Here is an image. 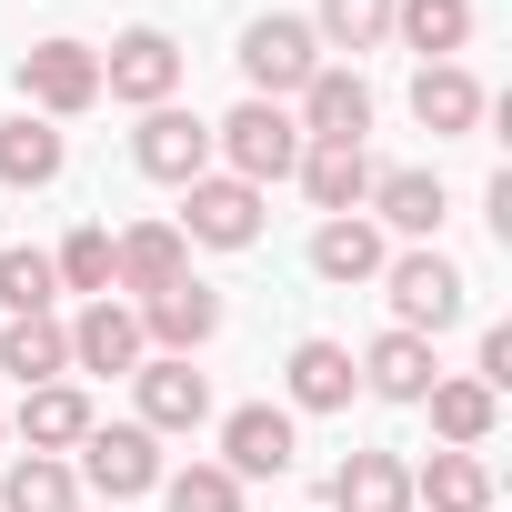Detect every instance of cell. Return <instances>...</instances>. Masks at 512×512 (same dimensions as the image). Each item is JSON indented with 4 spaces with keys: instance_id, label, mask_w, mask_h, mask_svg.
I'll list each match as a JSON object with an SVG mask.
<instances>
[{
    "instance_id": "6da1fadb",
    "label": "cell",
    "mask_w": 512,
    "mask_h": 512,
    "mask_svg": "<svg viewBox=\"0 0 512 512\" xmlns=\"http://www.w3.org/2000/svg\"><path fill=\"white\" fill-rule=\"evenodd\" d=\"M211 161H221L231 181H251V191H272V181L302 171V121H292L282 101H241L231 121H211Z\"/></svg>"
},
{
    "instance_id": "7a4b0ae2",
    "label": "cell",
    "mask_w": 512,
    "mask_h": 512,
    "mask_svg": "<svg viewBox=\"0 0 512 512\" xmlns=\"http://www.w3.org/2000/svg\"><path fill=\"white\" fill-rule=\"evenodd\" d=\"M382 292H392V332H452L462 312H472V282H462V262H442L432 241H412V251H392L382 262Z\"/></svg>"
},
{
    "instance_id": "3957f363",
    "label": "cell",
    "mask_w": 512,
    "mask_h": 512,
    "mask_svg": "<svg viewBox=\"0 0 512 512\" xmlns=\"http://www.w3.org/2000/svg\"><path fill=\"white\" fill-rule=\"evenodd\" d=\"M322 71V41H312V21H292V11H262L241 31V81H251V101H302V81Z\"/></svg>"
},
{
    "instance_id": "277c9868",
    "label": "cell",
    "mask_w": 512,
    "mask_h": 512,
    "mask_svg": "<svg viewBox=\"0 0 512 512\" xmlns=\"http://www.w3.org/2000/svg\"><path fill=\"white\" fill-rule=\"evenodd\" d=\"M101 502H141V492H161V432H141V422H91L81 432V462H71Z\"/></svg>"
},
{
    "instance_id": "5b68a950",
    "label": "cell",
    "mask_w": 512,
    "mask_h": 512,
    "mask_svg": "<svg viewBox=\"0 0 512 512\" xmlns=\"http://www.w3.org/2000/svg\"><path fill=\"white\" fill-rule=\"evenodd\" d=\"M171 91H181V41H171V31H151V21H141V31H121V41L101 51V101L161 111Z\"/></svg>"
},
{
    "instance_id": "8992f818",
    "label": "cell",
    "mask_w": 512,
    "mask_h": 512,
    "mask_svg": "<svg viewBox=\"0 0 512 512\" xmlns=\"http://www.w3.org/2000/svg\"><path fill=\"white\" fill-rule=\"evenodd\" d=\"M21 91H31L41 121H81L101 101V51L91 41H31L21 51Z\"/></svg>"
},
{
    "instance_id": "52a82bcc",
    "label": "cell",
    "mask_w": 512,
    "mask_h": 512,
    "mask_svg": "<svg viewBox=\"0 0 512 512\" xmlns=\"http://www.w3.org/2000/svg\"><path fill=\"white\" fill-rule=\"evenodd\" d=\"M292 121H302V141H332V151H362V141H372V81H362L352 61H322V71L302 81Z\"/></svg>"
},
{
    "instance_id": "ba28073f",
    "label": "cell",
    "mask_w": 512,
    "mask_h": 512,
    "mask_svg": "<svg viewBox=\"0 0 512 512\" xmlns=\"http://www.w3.org/2000/svg\"><path fill=\"white\" fill-rule=\"evenodd\" d=\"M181 241H201V251H251V241H262V191L231 181V171H201V181L181 191Z\"/></svg>"
},
{
    "instance_id": "9c48e42d",
    "label": "cell",
    "mask_w": 512,
    "mask_h": 512,
    "mask_svg": "<svg viewBox=\"0 0 512 512\" xmlns=\"http://www.w3.org/2000/svg\"><path fill=\"white\" fill-rule=\"evenodd\" d=\"M131 161H141L151 181L191 191V181L211 171V121H201V111H181V101H161V111H141V131H131Z\"/></svg>"
},
{
    "instance_id": "30bf717a",
    "label": "cell",
    "mask_w": 512,
    "mask_h": 512,
    "mask_svg": "<svg viewBox=\"0 0 512 512\" xmlns=\"http://www.w3.org/2000/svg\"><path fill=\"white\" fill-rule=\"evenodd\" d=\"M292 452H302L292 412H272V402L221 412V472H231V482H282V472H292Z\"/></svg>"
},
{
    "instance_id": "8fae6325",
    "label": "cell",
    "mask_w": 512,
    "mask_h": 512,
    "mask_svg": "<svg viewBox=\"0 0 512 512\" xmlns=\"http://www.w3.org/2000/svg\"><path fill=\"white\" fill-rule=\"evenodd\" d=\"M191 272V241H181V221H131V231H111V292H171Z\"/></svg>"
},
{
    "instance_id": "7c38bea8",
    "label": "cell",
    "mask_w": 512,
    "mask_h": 512,
    "mask_svg": "<svg viewBox=\"0 0 512 512\" xmlns=\"http://www.w3.org/2000/svg\"><path fill=\"white\" fill-rule=\"evenodd\" d=\"M211 332H221V292H211V282H191V272H181L171 292H151V302H141V342H151V352H171V362H191Z\"/></svg>"
},
{
    "instance_id": "4fadbf2b",
    "label": "cell",
    "mask_w": 512,
    "mask_h": 512,
    "mask_svg": "<svg viewBox=\"0 0 512 512\" xmlns=\"http://www.w3.org/2000/svg\"><path fill=\"white\" fill-rule=\"evenodd\" d=\"M131 392H141V432H201L211 422V382L191 362H171V352H141Z\"/></svg>"
},
{
    "instance_id": "5bb4252c",
    "label": "cell",
    "mask_w": 512,
    "mask_h": 512,
    "mask_svg": "<svg viewBox=\"0 0 512 512\" xmlns=\"http://www.w3.org/2000/svg\"><path fill=\"white\" fill-rule=\"evenodd\" d=\"M372 231H402V241H432L442 231V211H452V191H442V171H372Z\"/></svg>"
},
{
    "instance_id": "9a60e30c",
    "label": "cell",
    "mask_w": 512,
    "mask_h": 512,
    "mask_svg": "<svg viewBox=\"0 0 512 512\" xmlns=\"http://www.w3.org/2000/svg\"><path fill=\"white\" fill-rule=\"evenodd\" d=\"M71 332V372H141V312L131 302H81V322H61Z\"/></svg>"
},
{
    "instance_id": "2e32d148",
    "label": "cell",
    "mask_w": 512,
    "mask_h": 512,
    "mask_svg": "<svg viewBox=\"0 0 512 512\" xmlns=\"http://www.w3.org/2000/svg\"><path fill=\"white\" fill-rule=\"evenodd\" d=\"M332 512H412V462L402 452H342L322 482Z\"/></svg>"
},
{
    "instance_id": "e0dca14e",
    "label": "cell",
    "mask_w": 512,
    "mask_h": 512,
    "mask_svg": "<svg viewBox=\"0 0 512 512\" xmlns=\"http://www.w3.org/2000/svg\"><path fill=\"white\" fill-rule=\"evenodd\" d=\"M282 382H292V412H352V392H362V362L342 352V342H292V362H282Z\"/></svg>"
},
{
    "instance_id": "ac0fdd59",
    "label": "cell",
    "mask_w": 512,
    "mask_h": 512,
    "mask_svg": "<svg viewBox=\"0 0 512 512\" xmlns=\"http://www.w3.org/2000/svg\"><path fill=\"white\" fill-rule=\"evenodd\" d=\"M91 422H101V412H91V392H81V382H31V392H21V442H31V452H51V462H71Z\"/></svg>"
},
{
    "instance_id": "d6986e66",
    "label": "cell",
    "mask_w": 512,
    "mask_h": 512,
    "mask_svg": "<svg viewBox=\"0 0 512 512\" xmlns=\"http://www.w3.org/2000/svg\"><path fill=\"white\" fill-rule=\"evenodd\" d=\"M412 121H422L432 141H462V131L482 121V81H472L462 61H422V71H412Z\"/></svg>"
},
{
    "instance_id": "ffe728a7",
    "label": "cell",
    "mask_w": 512,
    "mask_h": 512,
    "mask_svg": "<svg viewBox=\"0 0 512 512\" xmlns=\"http://www.w3.org/2000/svg\"><path fill=\"white\" fill-rule=\"evenodd\" d=\"M292 181L312 191V211H322V221H342V211H362V201H372V151L302 141V171H292Z\"/></svg>"
},
{
    "instance_id": "44dd1931",
    "label": "cell",
    "mask_w": 512,
    "mask_h": 512,
    "mask_svg": "<svg viewBox=\"0 0 512 512\" xmlns=\"http://www.w3.org/2000/svg\"><path fill=\"white\" fill-rule=\"evenodd\" d=\"M432 382H442V362H432L422 332H382V342L362 352V392H382V402H422Z\"/></svg>"
},
{
    "instance_id": "7402d4cb",
    "label": "cell",
    "mask_w": 512,
    "mask_h": 512,
    "mask_svg": "<svg viewBox=\"0 0 512 512\" xmlns=\"http://www.w3.org/2000/svg\"><path fill=\"white\" fill-rule=\"evenodd\" d=\"M422 402H432V442H442V452H482L492 422H502V392H482L472 372H462V382H432Z\"/></svg>"
},
{
    "instance_id": "603a6c76",
    "label": "cell",
    "mask_w": 512,
    "mask_h": 512,
    "mask_svg": "<svg viewBox=\"0 0 512 512\" xmlns=\"http://www.w3.org/2000/svg\"><path fill=\"white\" fill-rule=\"evenodd\" d=\"M412 502L422 512H492V462L482 452H432V462H412Z\"/></svg>"
},
{
    "instance_id": "cb8c5ba5",
    "label": "cell",
    "mask_w": 512,
    "mask_h": 512,
    "mask_svg": "<svg viewBox=\"0 0 512 512\" xmlns=\"http://www.w3.org/2000/svg\"><path fill=\"white\" fill-rule=\"evenodd\" d=\"M382 262H392V241H382L362 211H342V221L312 231V272H322V282H382Z\"/></svg>"
},
{
    "instance_id": "d4e9b609",
    "label": "cell",
    "mask_w": 512,
    "mask_h": 512,
    "mask_svg": "<svg viewBox=\"0 0 512 512\" xmlns=\"http://www.w3.org/2000/svg\"><path fill=\"white\" fill-rule=\"evenodd\" d=\"M0 181H11V191H51V181H61V131H51L41 111H11V121H0Z\"/></svg>"
},
{
    "instance_id": "484cf974",
    "label": "cell",
    "mask_w": 512,
    "mask_h": 512,
    "mask_svg": "<svg viewBox=\"0 0 512 512\" xmlns=\"http://www.w3.org/2000/svg\"><path fill=\"white\" fill-rule=\"evenodd\" d=\"M392 41L422 61H452L472 41V0H392Z\"/></svg>"
},
{
    "instance_id": "4316f807",
    "label": "cell",
    "mask_w": 512,
    "mask_h": 512,
    "mask_svg": "<svg viewBox=\"0 0 512 512\" xmlns=\"http://www.w3.org/2000/svg\"><path fill=\"white\" fill-rule=\"evenodd\" d=\"M0 372H21V392H31V382H71V332H61L51 312L11 322V332H0Z\"/></svg>"
},
{
    "instance_id": "83f0119b",
    "label": "cell",
    "mask_w": 512,
    "mask_h": 512,
    "mask_svg": "<svg viewBox=\"0 0 512 512\" xmlns=\"http://www.w3.org/2000/svg\"><path fill=\"white\" fill-rule=\"evenodd\" d=\"M0 512H81V472L51 462V452H21L0 472Z\"/></svg>"
},
{
    "instance_id": "f1b7e54d",
    "label": "cell",
    "mask_w": 512,
    "mask_h": 512,
    "mask_svg": "<svg viewBox=\"0 0 512 512\" xmlns=\"http://www.w3.org/2000/svg\"><path fill=\"white\" fill-rule=\"evenodd\" d=\"M51 302H61V272H51V251L11 241V251H0V312H11V322H31V312H51Z\"/></svg>"
},
{
    "instance_id": "f546056e",
    "label": "cell",
    "mask_w": 512,
    "mask_h": 512,
    "mask_svg": "<svg viewBox=\"0 0 512 512\" xmlns=\"http://www.w3.org/2000/svg\"><path fill=\"white\" fill-rule=\"evenodd\" d=\"M312 41H322V51H382V41H392V0H322V11H312Z\"/></svg>"
},
{
    "instance_id": "4dcf8cb0",
    "label": "cell",
    "mask_w": 512,
    "mask_h": 512,
    "mask_svg": "<svg viewBox=\"0 0 512 512\" xmlns=\"http://www.w3.org/2000/svg\"><path fill=\"white\" fill-rule=\"evenodd\" d=\"M51 272H61V292H91V302H111V231L91 221V231H71L61 251H51Z\"/></svg>"
},
{
    "instance_id": "1f68e13d",
    "label": "cell",
    "mask_w": 512,
    "mask_h": 512,
    "mask_svg": "<svg viewBox=\"0 0 512 512\" xmlns=\"http://www.w3.org/2000/svg\"><path fill=\"white\" fill-rule=\"evenodd\" d=\"M161 502L171 512H241V482L221 462H181V472H161Z\"/></svg>"
},
{
    "instance_id": "d6a6232c",
    "label": "cell",
    "mask_w": 512,
    "mask_h": 512,
    "mask_svg": "<svg viewBox=\"0 0 512 512\" xmlns=\"http://www.w3.org/2000/svg\"><path fill=\"white\" fill-rule=\"evenodd\" d=\"M472 382H482V392H502V382H512V332H502V322L482 332V362H472Z\"/></svg>"
},
{
    "instance_id": "836d02e7",
    "label": "cell",
    "mask_w": 512,
    "mask_h": 512,
    "mask_svg": "<svg viewBox=\"0 0 512 512\" xmlns=\"http://www.w3.org/2000/svg\"><path fill=\"white\" fill-rule=\"evenodd\" d=\"M0 432H11V412H0Z\"/></svg>"
}]
</instances>
